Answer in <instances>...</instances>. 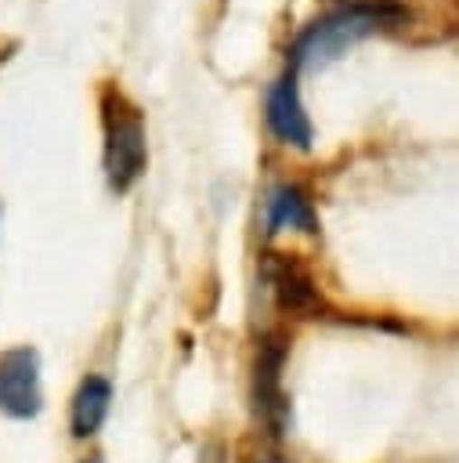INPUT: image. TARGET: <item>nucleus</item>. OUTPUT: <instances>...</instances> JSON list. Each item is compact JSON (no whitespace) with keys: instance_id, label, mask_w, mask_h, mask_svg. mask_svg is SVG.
I'll use <instances>...</instances> for the list:
<instances>
[{"instance_id":"f257e3e1","label":"nucleus","mask_w":459,"mask_h":463,"mask_svg":"<svg viewBox=\"0 0 459 463\" xmlns=\"http://www.w3.org/2000/svg\"><path fill=\"white\" fill-rule=\"evenodd\" d=\"M398 22V11L387 4H347L336 7L322 18H314L289 47V72L300 69H322L329 61H336L340 54H347V47H354L358 40L372 36L376 29Z\"/></svg>"},{"instance_id":"f03ea898","label":"nucleus","mask_w":459,"mask_h":463,"mask_svg":"<svg viewBox=\"0 0 459 463\" xmlns=\"http://www.w3.org/2000/svg\"><path fill=\"white\" fill-rule=\"evenodd\" d=\"M101 123H105V177L116 192H126L148 163L145 145V119L141 109L116 87L101 98Z\"/></svg>"},{"instance_id":"7ed1b4c3","label":"nucleus","mask_w":459,"mask_h":463,"mask_svg":"<svg viewBox=\"0 0 459 463\" xmlns=\"http://www.w3.org/2000/svg\"><path fill=\"white\" fill-rule=\"evenodd\" d=\"M43 409L40 387V354L22 344L0 354V412L11 420H33Z\"/></svg>"},{"instance_id":"20e7f679","label":"nucleus","mask_w":459,"mask_h":463,"mask_svg":"<svg viewBox=\"0 0 459 463\" xmlns=\"http://www.w3.org/2000/svg\"><path fill=\"white\" fill-rule=\"evenodd\" d=\"M264 119H267L271 134L282 145L311 148V119H307L304 101H300V90H296V72H289V76H282V80H275L267 87Z\"/></svg>"},{"instance_id":"39448f33","label":"nucleus","mask_w":459,"mask_h":463,"mask_svg":"<svg viewBox=\"0 0 459 463\" xmlns=\"http://www.w3.org/2000/svg\"><path fill=\"white\" fill-rule=\"evenodd\" d=\"M253 398H257V416L271 427V434L286 430V394H282V347L264 344L257 354V380H253Z\"/></svg>"},{"instance_id":"423d86ee","label":"nucleus","mask_w":459,"mask_h":463,"mask_svg":"<svg viewBox=\"0 0 459 463\" xmlns=\"http://www.w3.org/2000/svg\"><path fill=\"white\" fill-rule=\"evenodd\" d=\"M264 279H267L275 300L286 311H311L318 304V289H314L311 275L296 260H289L282 253H267L264 257Z\"/></svg>"},{"instance_id":"0eeeda50","label":"nucleus","mask_w":459,"mask_h":463,"mask_svg":"<svg viewBox=\"0 0 459 463\" xmlns=\"http://www.w3.org/2000/svg\"><path fill=\"white\" fill-rule=\"evenodd\" d=\"M108 405H112V383L105 376H83L76 394H72V409H69L72 438L98 434L105 416H108Z\"/></svg>"},{"instance_id":"6e6552de","label":"nucleus","mask_w":459,"mask_h":463,"mask_svg":"<svg viewBox=\"0 0 459 463\" xmlns=\"http://www.w3.org/2000/svg\"><path fill=\"white\" fill-rule=\"evenodd\" d=\"M264 224L267 232H282V228H296V232H314V206L307 199V192L300 184H278L267 192V206H264Z\"/></svg>"},{"instance_id":"1a4fd4ad","label":"nucleus","mask_w":459,"mask_h":463,"mask_svg":"<svg viewBox=\"0 0 459 463\" xmlns=\"http://www.w3.org/2000/svg\"><path fill=\"white\" fill-rule=\"evenodd\" d=\"M260 463H278V459H260Z\"/></svg>"},{"instance_id":"9d476101","label":"nucleus","mask_w":459,"mask_h":463,"mask_svg":"<svg viewBox=\"0 0 459 463\" xmlns=\"http://www.w3.org/2000/svg\"><path fill=\"white\" fill-rule=\"evenodd\" d=\"M90 463H101V459H90Z\"/></svg>"}]
</instances>
